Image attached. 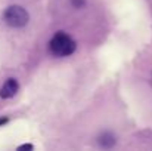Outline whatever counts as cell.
<instances>
[{"label":"cell","instance_id":"obj_2","mask_svg":"<svg viewBox=\"0 0 152 151\" xmlns=\"http://www.w3.org/2000/svg\"><path fill=\"white\" fill-rule=\"evenodd\" d=\"M3 21L10 28H22V27H25L28 24L30 15H28V12L22 6L12 4V6H9V7L4 9V12H3Z\"/></svg>","mask_w":152,"mask_h":151},{"label":"cell","instance_id":"obj_7","mask_svg":"<svg viewBox=\"0 0 152 151\" xmlns=\"http://www.w3.org/2000/svg\"><path fill=\"white\" fill-rule=\"evenodd\" d=\"M7 122H9V119H7V117H0V126H1V124H4V123H7Z\"/></svg>","mask_w":152,"mask_h":151},{"label":"cell","instance_id":"obj_6","mask_svg":"<svg viewBox=\"0 0 152 151\" xmlns=\"http://www.w3.org/2000/svg\"><path fill=\"white\" fill-rule=\"evenodd\" d=\"M34 147H33V144H24V145H19L18 147V151H24V150H33Z\"/></svg>","mask_w":152,"mask_h":151},{"label":"cell","instance_id":"obj_5","mask_svg":"<svg viewBox=\"0 0 152 151\" xmlns=\"http://www.w3.org/2000/svg\"><path fill=\"white\" fill-rule=\"evenodd\" d=\"M69 1H71L72 7H75V9H83L86 6V0H69Z\"/></svg>","mask_w":152,"mask_h":151},{"label":"cell","instance_id":"obj_4","mask_svg":"<svg viewBox=\"0 0 152 151\" xmlns=\"http://www.w3.org/2000/svg\"><path fill=\"white\" fill-rule=\"evenodd\" d=\"M115 142H117V139H115V136L111 132H102L101 135L98 136V144L102 148L109 150V148H112L115 145Z\"/></svg>","mask_w":152,"mask_h":151},{"label":"cell","instance_id":"obj_1","mask_svg":"<svg viewBox=\"0 0 152 151\" xmlns=\"http://www.w3.org/2000/svg\"><path fill=\"white\" fill-rule=\"evenodd\" d=\"M77 49L75 40L65 31H58L53 34V37L49 42V50L53 56L58 58H65L72 55Z\"/></svg>","mask_w":152,"mask_h":151},{"label":"cell","instance_id":"obj_3","mask_svg":"<svg viewBox=\"0 0 152 151\" xmlns=\"http://www.w3.org/2000/svg\"><path fill=\"white\" fill-rule=\"evenodd\" d=\"M18 89H19V83H18V80L10 77V79H7V80L3 83V86L0 88V98H1V99L13 98V96L16 95Z\"/></svg>","mask_w":152,"mask_h":151}]
</instances>
